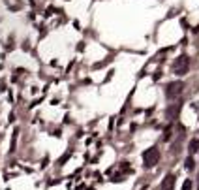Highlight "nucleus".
I'll return each mask as SVG.
<instances>
[{
    "label": "nucleus",
    "instance_id": "f257e3e1",
    "mask_svg": "<svg viewBox=\"0 0 199 190\" xmlns=\"http://www.w3.org/2000/svg\"><path fill=\"white\" fill-rule=\"evenodd\" d=\"M158 160H160V151L156 147H150V149H147L143 153V164H145V168H154L158 164Z\"/></svg>",
    "mask_w": 199,
    "mask_h": 190
},
{
    "label": "nucleus",
    "instance_id": "f03ea898",
    "mask_svg": "<svg viewBox=\"0 0 199 190\" xmlns=\"http://www.w3.org/2000/svg\"><path fill=\"white\" fill-rule=\"evenodd\" d=\"M188 68H190V58H188L186 55H181V57L175 58V62H173V70H175V73L184 75V73L188 72Z\"/></svg>",
    "mask_w": 199,
    "mask_h": 190
},
{
    "label": "nucleus",
    "instance_id": "7ed1b4c3",
    "mask_svg": "<svg viewBox=\"0 0 199 190\" xmlns=\"http://www.w3.org/2000/svg\"><path fill=\"white\" fill-rule=\"evenodd\" d=\"M182 89H184V83L182 81H173V83H169L165 87V94H167V98H177L182 92Z\"/></svg>",
    "mask_w": 199,
    "mask_h": 190
},
{
    "label": "nucleus",
    "instance_id": "20e7f679",
    "mask_svg": "<svg viewBox=\"0 0 199 190\" xmlns=\"http://www.w3.org/2000/svg\"><path fill=\"white\" fill-rule=\"evenodd\" d=\"M162 190H175V175L167 173L165 179L162 181Z\"/></svg>",
    "mask_w": 199,
    "mask_h": 190
},
{
    "label": "nucleus",
    "instance_id": "39448f33",
    "mask_svg": "<svg viewBox=\"0 0 199 190\" xmlns=\"http://www.w3.org/2000/svg\"><path fill=\"white\" fill-rule=\"evenodd\" d=\"M184 168H186V170H188V171H194V170H196V160H194V158H190V156H188V158H186V160H184Z\"/></svg>",
    "mask_w": 199,
    "mask_h": 190
},
{
    "label": "nucleus",
    "instance_id": "423d86ee",
    "mask_svg": "<svg viewBox=\"0 0 199 190\" xmlns=\"http://www.w3.org/2000/svg\"><path fill=\"white\" fill-rule=\"evenodd\" d=\"M199 151V139H192L190 141V153H197Z\"/></svg>",
    "mask_w": 199,
    "mask_h": 190
},
{
    "label": "nucleus",
    "instance_id": "0eeeda50",
    "mask_svg": "<svg viewBox=\"0 0 199 190\" xmlns=\"http://www.w3.org/2000/svg\"><path fill=\"white\" fill-rule=\"evenodd\" d=\"M182 190H192V181L188 179V181H184V185H182Z\"/></svg>",
    "mask_w": 199,
    "mask_h": 190
}]
</instances>
